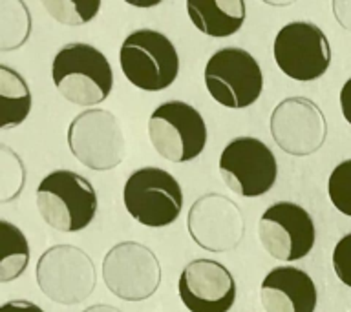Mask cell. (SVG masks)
Returning <instances> with one entry per match:
<instances>
[{
    "mask_svg": "<svg viewBox=\"0 0 351 312\" xmlns=\"http://www.w3.org/2000/svg\"><path fill=\"white\" fill-rule=\"evenodd\" d=\"M104 285L125 301H143L161 285V265L148 246L123 241L110 248L103 259Z\"/></svg>",
    "mask_w": 351,
    "mask_h": 312,
    "instance_id": "obj_9",
    "label": "cell"
},
{
    "mask_svg": "<svg viewBox=\"0 0 351 312\" xmlns=\"http://www.w3.org/2000/svg\"><path fill=\"white\" fill-rule=\"evenodd\" d=\"M35 272L44 296L66 307L82 303L97 283L92 257L73 245L48 248L38 257Z\"/></svg>",
    "mask_w": 351,
    "mask_h": 312,
    "instance_id": "obj_5",
    "label": "cell"
},
{
    "mask_svg": "<svg viewBox=\"0 0 351 312\" xmlns=\"http://www.w3.org/2000/svg\"><path fill=\"white\" fill-rule=\"evenodd\" d=\"M335 18L340 22V26L351 31V2L350 0H335L333 2Z\"/></svg>",
    "mask_w": 351,
    "mask_h": 312,
    "instance_id": "obj_24",
    "label": "cell"
},
{
    "mask_svg": "<svg viewBox=\"0 0 351 312\" xmlns=\"http://www.w3.org/2000/svg\"><path fill=\"white\" fill-rule=\"evenodd\" d=\"M183 305L191 312H229L236 301V281L229 268L214 259H194L178 281Z\"/></svg>",
    "mask_w": 351,
    "mask_h": 312,
    "instance_id": "obj_15",
    "label": "cell"
},
{
    "mask_svg": "<svg viewBox=\"0 0 351 312\" xmlns=\"http://www.w3.org/2000/svg\"><path fill=\"white\" fill-rule=\"evenodd\" d=\"M121 70L143 92H163L178 79L180 55L169 37L156 29H137L119 49Z\"/></svg>",
    "mask_w": 351,
    "mask_h": 312,
    "instance_id": "obj_3",
    "label": "cell"
},
{
    "mask_svg": "<svg viewBox=\"0 0 351 312\" xmlns=\"http://www.w3.org/2000/svg\"><path fill=\"white\" fill-rule=\"evenodd\" d=\"M21 8V2L16 4V10ZM13 13H10V8H8V0H2L0 2V49L2 51H10L13 49V40H15V35H13V27H19V31L24 33V35H29L32 33V16L27 13L26 5L21 13H16L15 21H13ZM16 46V44H15Z\"/></svg>",
    "mask_w": 351,
    "mask_h": 312,
    "instance_id": "obj_22",
    "label": "cell"
},
{
    "mask_svg": "<svg viewBox=\"0 0 351 312\" xmlns=\"http://www.w3.org/2000/svg\"><path fill=\"white\" fill-rule=\"evenodd\" d=\"M51 79L57 92L77 106L103 103L114 86V73L106 55L84 42L66 44L55 55Z\"/></svg>",
    "mask_w": 351,
    "mask_h": 312,
    "instance_id": "obj_1",
    "label": "cell"
},
{
    "mask_svg": "<svg viewBox=\"0 0 351 312\" xmlns=\"http://www.w3.org/2000/svg\"><path fill=\"white\" fill-rule=\"evenodd\" d=\"M328 194L335 208L351 218V159L335 166L329 175Z\"/></svg>",
    "mask_w": 351,
    "mask_h": 312,
    "instance_id": "obj_21",
    "label": "cell"
},
{
    "mask_svg": "<svg viewBox=\"0 0 351 312\" xmlns=\"http://www.w3.org/2000/svg\"><path fill=\"white\" fill-rule=\"evenodd\" d=\"M0 130L22 125L32 109V93L21 73L10 66H0Z\"/></svg>",
    "mask_w": 351,
    "mask_h": 312,
    "instance_id": "obj_18",
    "label": "cell"
},
{
    "mask_svg": "<svg viewBox=\"0 0 351 312\" xmlns=\"http://www.w3.org/2000/svg\"><path fill=\"white\" fill-rule=\"evenodd\" d=\"M186 229L197 246L208 252H227L240 245L245 223L240 208L229 197L207 194L189 210Z\"/></svg>",
    "mask_w": 351,
    "mask_h": 312,
    "instance_id": "obj_14",
    "label": "cell"
},
{
    "mask_svg": "<svg viewBox=\"0 0 351 312\" xmlns=\"http://www.w3.org/2000/svg\"><path fill=\"white\" fill-rule=\"evenodd\" d=\"M44 10L55 21L66 26H81L97 15L101 2H79V0H44Z\"/></svg>",
    "mask_w": 351,
    "mask_h": 312,
    "instance_id": "obj_20",
    "label": "cell"
},
{
    "mask_svg": "<svg viewBox=\"0 0 351 312\" xmlns=\"http://www.w3.org/2000/svg\"><path fill=\"white\" fill-rule=\"evenodd\" d=\"M37 208L51 229L73 234L92 223L97 212V194L92 183L71 170H55L40 181Z\"/></svg>",
    "mask_w": 351,
    "mask_h": 312,
    "instance_id": "obj_2",
    "label": "cell"
},
{
    "mask_svg": "<svg viewBox=\"0 0 351 312\" xmlns=\"http://www.w3.org/2000/svg\"><path fill=\"white\" fill-rule=\"evenodd\" d=\"M0 283L19 279L29 263V245L22 230L0 219Z\"/></svg>",
    "mask_w": 351,
    "mask_h": 312,
    "instance_id": "obj_19",
    "label": "cell"
},
{
    "mask_svg": "<svg viewBox=\"0 0 351 312\" xmlns=\"http://www.w3.org/2000/svg\"><path fill=\"white\" fill-rule=\"evenodd\" d=\"M68 146L82 166L97 172L115 168L126 153L121 122L112 112L99 108L86 109L71 120Z\"/></svg>",
    "mask_w": 351,
    "mask_h": 312,
    "instance_id": "obj_8",
    "label": "cell"
},
{
    "mask_svg": "<svg viewBox=\"0 0 351 312\" xmlns=\"http://www.w3.org/2000/svg\"><path fill=\"white\" fill-rule=\"evenodd\" d=\"M203 77L210 97L225 108H247L262 95V68L249 51L241 48L216 51L208 59Z\"/></svg>",
    "mask_w": 351,
    "mask_h": 312,
    "instance_id": "obj_7",
    "label": "cell"
},
{
    "mask_svg": "<svg viewBox=\"0 0 351 312\" xmlns=\"http://www.w3.org/2000/svg\"><path fill=\"white\" fill-rule=\"evenodd\" d=\"M186 13L197 31L223 38L240 31L247 8L243 0H186Z\"/></svg>",
    "mask_w": 351,
    "mask_h": 312,
    "instance_id": "obj_17",
    "label": "cell"
},
{
    "mask_svg": "<svg viewBox=\"0 0 351 312\" xmlns=\"http://www.w3.org/2000/svg\"><path fill=\"white\" fill-rule=\"evenodd\" d=\"M340 109H342L344 119L351 125V79H348L340 90Z\"/></svg>",
    "mask_w": 351,
    "mask_h": 312,
    "instance_id": "obj_26",
    "label": "cell"
},
{
    "mask_svg": "<svg viewBox=\"0 0 351 312\" xmlns=\"http://www.w3.org/2000/svg\"><path fill=\"white\" fill-rule=\"evenodd\" d=\"M123 201L137 223L161 229L180 218L183 208V192L170 172L156 166L136 170L126 179Z\"/></svg>",
    "mask_w": 351,
    "mask_h": 312,
    "instance_id": "obj_6",
    "label": "cell"
},
{
    "mask_svg": "<svg viewBox=\"0 0 351 312\" xmlns=\"http://www.w3.org/2000/svg\"><path fill=\"white\" fill-rule=\"evenodd\" d=\"M315 234V223L306 208L289 201L271 205L258 223V237L265 252L284 263L306 257L313 250Z\"/></svg>",
    "mask_w": 351,
    "mask_h": 312,
    "instance_id": "obj_12",
    "label": "cell"
},
{
    "mask_svg": "<svg viewBox=\"0 0 351 312\" xmlns=\"http://www.w3.org/2000/svg\"><path fill=\"white\" fill-rule=\"evenodd\" d=\"M219 172L234 194L258 197L274 186L278 164L265 142L256 137H238L219 155Z\"/></svg>",
    "mask_w": 351,
    "mask_h": 312,
    "instance_id": "obj_10",
    "label": "cell"
},
{
    "mask_svg": "<svg viewBox=\"0 0 351 312\" xmlns=\"http://www.w3.org/2000/svg\"><path fill=\"white\" fill-rule=\"evenodd\" d=\"M148 137L161 157L170 163H186L199 157L207 146V125L194 106L169 101L150 115Z\"/></svg>",
    "mask_w": 351,
    "mask_h": 312,
    "instance_id": "obj_4",
    "label": "cell"
},
{
    "mask_svg": "<svg viewBox=\"0 0 351 312\" xmlns=\"http://www.w3.org/2000/svg\"><path fill=\"white\" fill-rule=\"evenodd\" d=\"M273 141L289 155L306 157L318 152L328 137V122L322 109L306 97H289L271 115Z\"/></svg>",
    "mask_w": 351,
    "mask_h": 312,
    "instance_id": "obj_13",
    "label": "cell"
},
{
    "mask_svg": "<svg viewBox=\"0 0 351 312\" xmlns=\"http://www.w3.org/2000/svg\"><path fill=\"white\" fill-rule=\"evenodd\" d=\"M0 312H44L37 303L27 300H11L5 301L4 305L0 307Z\"/></svg>",
    "mask_w": 351,
    "mask_h": 312,
    "instance_id": "obj_25",
    "label": "cell"
},
{
    "mask_svg": "<svg viewBox=\"0 0 351 312\" xmlns=\"http://www.w3.org/2000/svg\"><path fill=\"white\" fill-rule=\"evenodd\" d=\"M331 261H333V270L337 278L344 285L351 287V234H346L335 245Z\"/></svg>",
    "mask_w": 351,
    "mask_h": 312,
    "instance_id": "obj_23",
    "label": "cell"
},
{
    "mask_svg": "<svg viewBox=\"0 0 351 312\" xmlns=\"http://www.w3.org/2000/svg\"><path fill=\"white\" fill-rule=\"evenodd\" d=\"M273 53L280 70L293 81H315L331 64L328 37L311 22L285 24L274 37Z\"/></svg>",
    "mask_w": 351,
    "mask_h": 312,
    "instance_id": "obj_11",
    "label": "cell"
},
{
    "mask_svg": "<svg viewBox=\"0 0 351 312\" xmlns=\"http://www.w3.org/2000/svg\"><path fill=\"white\" fill-rule=\"evenodd\" d=\"M265 312H315L317 287L311 276L296 267H276L260 285Z\"/></svg>",
    "mask_w": 351,
    "mask_h": 312,
    "instance_id": "obj_16",
    "label": "cell"
},
{
    "mask_svg": "<svg viewBox=\"0 0 351 312\" xmlns=\"http://www.w3.org/2000/svg\"><path fill=\"white\" fill-rule=\"evenodd\" d=\"M82 312H123V311H119V309H115V307H110V305H92Z\"/></svg>",
    "mask_w": 351,
    "mask_h": 312,
    "instance_id": "obj_27",
    "label": "cell"
}]
</instances>
